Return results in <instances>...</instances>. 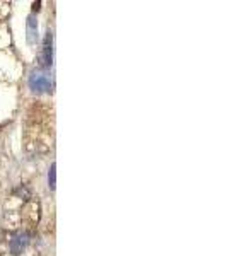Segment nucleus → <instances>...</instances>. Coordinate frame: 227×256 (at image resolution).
I'll use <instances>...</instances> for the list:
<instances>
[{
	"instance_id": "nucleus-1",
	"label": "nucleus",
	"mask_w": 227,
	"mask_h": 256,
	"mask_svg": "<svg viewBox=\"0 0 227 256\" xmlns=\"http://www.w3.org/2000/svg\"><path fill=\"white\" fill-rule=\"evenodd\" d=\"M30 88L32 92L36 94H43V92H48L50 88H52V80H50L48 74L46 72H41V70H32L31 76H30V80H28Z\"/></svg>"
},
{
	"instance_id": "nucleus-2",
	"label": "nucleus",
	"mask_w": 227,
	"mask_h": 256,
	"mask_svg": "<svg viewBox=\"0 0 227 256\" xmlns=\"http://www.w3.org/2000/svg\"><path fill=\"white\" fill-rule=\"evenodd\" d=\"M52 60H53V34L52 31H48L46 36H44L43 50H41V55H40V67L50 68L52 67Z\"/></svg>"
},
{
	"instance_id": "nucleus-4",
	"label": "nucleus",
	"mask_w": 227,
	"mask_h": 256,
	"mask_svg": "<svg viewBox=\"0 0 227 256\" xmlns=\"http://www.w3.org/2000/svg\"><path fill=\"white\" fill-rule=\"evenodd\" d=\"M38 40V22L34 20V16L28 18V43L32 44Z\"/></svg>"
},
{
	"instance_id": "nucleus-5",
	"label": "nucleus",
	"mask_w": 227,
	"mask_h": 256,
	"mask_svg": "<svg viewBox=\"0 0 227 256\" xmlns=\"http://www.w3.org/2000/svg\"><path fill=\"white\" fill-rule=\"evenodd\" d=\"M48 183H50V188H55V164L50 169V174H48Z\"/></svg>"
},
{
	"instance_id": "nucleus-3",
	"label": "nucleus",
	"mask_w": 227,
	"mask_h": 256,
	"mask_svg": "<svg viewBox=\"0 0 227 256\" xmlns=\"http://www.w3.org/2000/svg\"><path fill=\"white\" fill-rule=\"evenodd\" d=\"M31 236L28 232H18V234H14L10 239V251L14 254H19V253H22L24 250H26V246L30 244V239Z\"/></svg>"
}]
</instances>
